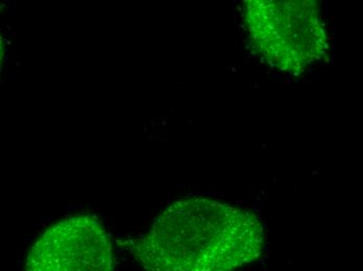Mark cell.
<instances>
[{
	"instance_id": "obj_2",
	"label": "cell",
	"mask_w": 363,
	"mask_h": 271,
	"mask_svg": "<svg viewBox=\"0 0 363 271\" xmlns=\"http://www.w3.org/2000/svg\"><path fill=\"white\" fill-rule=\"evenodd\" d=\"M245 20L257 52L277 69L298 74L326 52V30L316 2L250 0Z\"/></svg>"
},
{
	"instance_id": "obj_1",
	"label": "cell",
	"mask_w": 363,
	"mask_h": 271,
	"mask_svg": "<svg viewBox=\"0 0 363 271\" xmlns=\"http://www.w3.org/2000/svg\"><path fill=\"white\" fill-rule=\"evenodd\" d=\"M263 246L254 214L194 197L166 209L132 253L145 271H233L255 261Z\"/></svg>"
},
{
	"instance_id": "obj_3",
	"label": "cell",
	"mask_w": 363,
	"mask_h": 271,
	"mask_svg": "<svg viewBox=\"0 0 363 271\" xmlns=\"http://www.w3.org/2000/svg\"><path fill=\"white\" fill-rule=\"evenodd\" d=\"M109 235L94 216L75 215L48 229L33 246L26 271H113Z\"/></svg>"
}]
</instances>
